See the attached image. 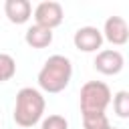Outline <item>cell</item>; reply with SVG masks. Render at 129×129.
I'll use <instances>...</instances> for the list:
<instances>
[{"label": "cell", "mask_w": 129, "mask_h": 129, "mask_svg": "<svg viewBox=\"0 0 129 129\" xmlns=\"http://www.w3.org/2000/svg\"><path fill=\"white\" fill-rule=\"evenodd\" d=\"M34 24L38 26H44L48 30L56 28L62 18H64V10H62V4L60 2H54V0H46V2H40L36 8H34Z\"/></svg>", "instance_id": "4"}, {"label": "cell", "mask_w": 129, "mask_h": 129, "mask_svg": "<svg viewBox=\"0 0 129 129\" xmlns=\"http://www.w3.org/2000/svg\"><path fill=\"white\" fill-rule=\"evenodd\" d=\"M73 77V62L64 54H52L44 60L42 69L38 71V87L44 93H60L69 87Z\"/></svg>", "instance_id": "2"}, {"label": "cell", "mask_w": 129, "mask_h": 129, "mask_svg": "<svg viewBox=\"0 0 129 129\" xmlns=\"http://www.w3.org/2000/svg\"><path fill=\"white\" fill-rule=\"evenodd\" d=\"M16 75V60L8 52H0V83L10 81Z\"/></svg>", "instance_id": "12"}, {"label": "cell", "mask_w": 129, "mask_h": 129, "mask_svg": "<svg viewBox=\"0 0 129 129\" xmlns=\"http://www.w3.org/2000/svg\"><path fill=\"white\" fill-rule=\"evenodd\" d=\"M103 40L111 42L113 46H123L129 40V26L123 16H109L103 24Z\"/></svg>", "instance_id": "6"}, {"label": "cell", "mask_w": 129, "mask_h": 129, "mask_svg": "<svg viewBox=\"0 0 129 129\" xmlns=\"http://www.w3.org/2000/svg\"><path fill=\"white\" fill-rule=\"evenodd\" d=\"M111 89L107 83L103 81H87L81 87V97H79V105H81V115L83 113H105L107 107L111 105Z\"/></svg>", "instance_id": "3"}, {"label": "cell", "mask_w": 129, "mask_h": 129, "mask_svg": "<svg viewBox=\"0 0 129 129\" xmlns=\"http://www.w3.org/2000/svg\"><path fill=\"white\" fill-rule=\"evenodd\" d=\"M107 113H83V129H109Z\"/></svg>", "instance_id": "10"}, {"label": "cell", "mask_w": 129, "mask_h": 129, "mask_svg": "<svg viewBox=\"0 0 129 129\" xmlns=\"http://www.w3.org/2000/svg\"><path fill=\"white\" fill-rule=\"evenodd\" d=\"M4 14L12 24H24L32 16V4L28 0H6Z\"/></svg>", "instance_id": "8"}, {"label": "cell", "mask_w": 129, "mask_h": 129, "mask_svg": "<svg viewBox=\"0 0 129 129\" xmlns=\"http://www.w3.org/2000/svg\"><path fill=\"white\" fill-rule=\"evenodd\" d=\"M44 109H46L44 95L34 87H22L16 93V101H14V111H12L14 123L24 129L34 127L38 121H42Z\"/></svg>", "instance_id": "1"}, {"label": "cell", "mask_w": 129, "mask_h": 129, "mask_svg": "<svg viewBox=\"0 0 129 129\" xmlns=\"http://www.w3.org/2000/svg\"><path fill=\"white\" fill-rule=\"evenodd\" d=\"M73 44L83 52H99L103 46V34L97 26H81L73 36Z\"/></svg>", "instance_id": "7"}, {"label": "cell", "mask_w": 129, "mask_h": 129, "mask_svg": "<svg viewBox=\"0 0 129 129\" xmlns=\"http://www.w3.org/2000/svg\"><path fill=\"white\" fill-rule=\"evenodd\" d=\"M113 111L119 119H127L129 117V91H117L113 95Z\"/></svg>", "instance_id": "11"}, {"label": "cell", "mask_w": 129, "mask_h": 129, "mask_svg": "<svg viewBox=\"0 0 129 129\" xmlns=\"http://www.w3.org/2000/svg\"><path fill=\"white\" fill-rule=\"evenodd\" d=\"M24 40L32 48H46L52 42V30H48L44 26H38V24H32L24 32Z\"/></svg>", "instance_id": "9"}, {"label": "cell", "mask_w": 129, "mask_h": 129, "mask_svg": "<svg viewBox=\"0 0 129 129\" xmlns=\"http://www.w3.org/2000/svg\"><path fill=\"white\" fill-rule=\"evenodd\" d=\"M109 129H119V127H113V125H111V127H109Z\"/></svg>", "instance_id": "14"}, {"label": "cell", "mask_w": 129, "mask_h": 129, "mask_svg": "<svg viewBox=\"0 0 129 129\" xmlns=\"http://www.w3.org/2000/svg\"><path fill=\"white\" fill-rule=\"evenodd\" d=\"M93 67H95L97 73L111 77V75H119L123 71L125 58L117 48H103V50L97 52V56L93 60Z\"/></svg>", "instance_id": "5"}, {"label": "cell", "mask_w": 129, "mask_h": 129, "mask_svg": "<svg viewBox=\"0 0 129 129\" xmlns=\"http://www.w3.org/2000/svg\"><path fill=\"white\" fill-rule=\"evenodd\" d=\"M40 129H69V121L62 117V115H48L42 119L40 123Z\"/></svg>", "instance_id": "13"}]
</instances>
